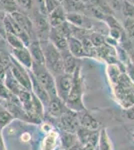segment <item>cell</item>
Masks as SVG:
<instances>
[{
	"label": "cell",
	"mask_w": 134,
	"mask_h": 150,
	"mask_svg": "<svg viewBox=\"0 0 134 150\" xmlns=\"http://www.w3.org/2000/svg\"><path fill=\"white\" fill-rule=\"evenodd\" d=\"M114 96L123 109L134 105V83L126 73H121L114 84Z\"/></svg>",
	"instance_id": "obj_1"
},
{
	"label": "cell",
	"mask_w": 134,
	"mask_h": 150,
	"mask_svg": "<svg viewBox=\"0 0 134 150\" xmlns=\"http://www.w3.org/2000/svg\"><path fill=\"white\" fill-rule=\"evenodd\" d=\"M45 57V66L53 76H57L64 73L63 70V60L61 52L52 43L48 41L40 42Z\"/></svg>",
	"instance_id": "obj_2"
},
{
	"label": "cell",
	"mask_w": 134,
	"mask_h": 150,
	"mask_svg": "<svg viewBox=\"0 0 134 150\" xmlns=\"http://www.w3.org/2000/svg\"><path fill=\"white\" fill-rule=\"evenodd\" d=\"M82 83L80 77V67L78 66L73 73V84L65 104L70 110L75 112L86 110L82 101Z\"/></svg>",
	"instance_id": "obj_3"
},
{
	"label": "cell",
	"mask_w": 134,
	"mask_h": 150,
	"mask_svg": "<svg viewBox=\"0 0 134 150\" xmlns=\"http://www.w3.org/2000/svg\"><path fill=\"white\" fill-rule=\"evenodd\" d=\"M34 76L36 77L40 84L45 88L47 93L49 94L50 99L57 97V92H56L55 86V77L49 72V70L46 68L45 65H40L37 63H34L31 69Z\"/></svg>",
	"instance_id": "obj_4"
},
{
	"label": "cell",
	"mask_w": 134,
	"mask_h": 150,
	"mask_svg": "<svg viewBox=\"0 0 134 150\" xmlns=\"http://www.w3.org/2000/svg\"><path fill=\"white\" fill-rule=\"evenodd\" d=\"M32 22L34 31H35L36 39L39 42H44V41L49 40L51 26L49 22H48L47 16H44L38 11V9H36L33 12Z\"/></svg>",
	"instance_id": "obj_5"
},
{
	"label": "cell",
	"mask_w": 134,
	"mask_h": 150,
	"mask_svg": "<svg viewBox=\"0 0 134 150\" xmlns=\"http://www.w3.org/2000/svg\"><path fill=\"white\" fill-rule=\"evenodd\" d=\"M10 60H11V64L8 69L11 71L12 75L15 77L16 80L18 81L24 88L31 91V89H32V83H31L29 70H27L25 67L22 66L18 61H16L11 55H10Z\"/></svg>",
	"instance_id": "obj_6"
},
{
	"label": "cell",
	"mask_w": 134,
	"mask_h": 150,
	"mask_svg": "<svg viewBox=\"0 0 134 150\" xmlns=\"http://www.w3.org/2000/svg\"><path fill=\"white\" fill-rule=\"evenodd\" d=\"M57 120L59 127L65 132L75 133L76 134V132L78 131V129L80 128L78 117H77V112L70 110L69 108Z\"/></svg>",
	"instance_id": "obj_7"
},
{
	"label": "cell",
	"mask_w": 134,
	"mask_h": 150,
	"mask_svg": "<svg viewBox=\"0 0 134 150\" xmlns=\"http://www.w3.org/2000/svg\"><path fill=\"white\" fill-rule=\"evenodd\" d=\"M73 84V74L62 73L55 76V86L57 96L62 101L66 102Z\"/></svg>",
	"instance_id": "obj_8"
},
{
	"label": "cell",
	"mask_w": 134,
	"mask_h": 150,
	"mask_svg": "<svg viewBox=\"0 0 134 150\" xmlns=\"http://www.w3.org/2000/svg\"><path fill=\"white\" fill-rule=\"evenodd\" d=\"M76 135L78 141L85 150H95V147L98 144L99 138V132L97 130H89L80 127L76 132Z\"/></svg>",
	"instance_id": "obj_9"
},
{
	"label": "cell",
	"mask_w": 134,
	"mask_h": 150,
	"mask_svg": "<svg viewBox=\"0 0 134 150\" xmlns=\"http://www.w3.org/2000/svg\"><path fill=\"white\" fill-rule=\"evenodd\" d=\"M10 15L12 16V18L16 21V23L20 26L21 28L25 31L27 34L30 36V38L33 40H37L35 36V31H34L33 27V22L32 19H31L27 14H25L24 12H21L20 10L15 11L13 13H10Z\"/></svg>",
	"instance_id": "obj_10"
},
{
	"label": "cell",
	"mask_w": 134,
	"mask_h": 150,
	"mask_svg": "<svg viewBox=\"0 0 134 150\" xmlns=\"http://www.w3.org/2000/svg\"><path fill=\"white\" fill-rule=\"evenodd\" d=\"M11 56L18 61L22 66L25 67L27 70H31L33 66L32 56L30 54V51L27 47L21 48V49H12Z\"/></svg>",
	"instance_id": "obj_11"
},
{
	"label": "cell",
	"mask_w": 134,
	"mask_h": 150,
	"mask_svg": "<svg viewBox=\"0 0 134 150\" xmlns=\"http://www.w3.org/2000/svg\"><path fill=\"white\" fill-rule=\"evenodd\" d=\"M29 74H30V78H31V83H32V89L31 91L39 98V100L42 102V104L44 105V107H47L48 104L50 102V97L49 94L47 93V91L45 90V88L40 84V82L36 79V77L34 76L32 71L29 70Z\"/></svg>",
	"instance_id": "obj_12"
},
{
	"label": "cell",
	"mask_w": 134,
	"mask_h": 150,
	"mask_svg": "<svg viewBox=\"0 0 134 150\" xmlns=\"http://www.w3.org/2000/svg\"><path fill=\"white\" fill-rule=\"evenodd\" d=\"M49 41L60 52L68 50V38L64 34H62L57 28L51 27Z\"/></svg>",
	"instance_id": "obj_13"
},
{
	"label": "cell",
	"mask_w": 134,
	"mask_h": 150,
	"mask_svg": "<svg viewBox=\"0 0 134 150\" xmlns=\"http://www.w3.org/2000/svg\"><path fill=\"white\" fill-rule=\"evenodd\" d=\"M46 108H47V114L53 118H57V119L68 109L64 101H62L58 96L50 99V102Z\"/></svg>",
	"instance_id": "obj_14"
},
{
	"label": "cell",
	"mask_w": 134,
	"mask_h": 150,
	"mask_svg": "<svg viewBox=\"0 0 134 150\" xmlns=\"http://www.w3.org/2000/svg\"><path fill=\"white\" fill-rule=\"evenodd\" d=\"M77 117L80 124V127L86 128L89 130H98L99 129V122L97 121L96 118H94L90 113L86 110L77 112Z\"/></svg>",
	"instance_id": "obj_15"
},
{
	"label": "cell",
	"mask_w": 134,
	"mask_h": 150,
	"mask_svg": "<svg viewBox=\"0 0 134 150\" xmlns=\"http://www.w3.org/2000/svg\"><path fill=\"white\" fill-rule=\"evenodd\" d=\"M66 20L67 22L74 26L80 28H84L89 30L92 27V22L90 21L88 16L81 13H69L66 14Z\"/></svg>",
	"instance_id": "obj_16"
},
{
	"label": "cell",
	"mask_w": 134,
	"mask_h": 150,
	"mask_svg": "<svg viewBox=\"0 0 134 150\" xmlns=\"http://www.w3.org/2000/svg\"><path fill=\"white\" fill-rule=\"evenodd\" d=\"M63 9L66 12V14L69 13H86V6L87 4L82 0H63L61 3Z\"/></svg>",
	"instance_id": "obj_17"
},
{
	"label": "cell",
	"mask_w": 134,
	"mask_h": 150,
	"mask_svg": "<svg viewBox=\"0 0 134 150\" xmlns=\"http://www.w3.org/2000/svg\"><path fill=\"white\" fill-rule=\"evenodd\" d=\"M48 22H49L50 26L53 28L59 27L64 22H66V12L63 9L62 5L58 6L57 8L54 9L52 12H50L47 16Z\"/></svg>",
	"instance_id": "obj_18"
},
{
	"label": "cell",
	"mask_w": 134,
	"mask_h": 150,
	"mask_svg": "<svg viewBox=\"0 0 134 150\" xmlns=\"http://www.w3.org/2000/svg\"><path fill=\"white\" fill-rule=\"evenodd\" d=\"M27 48L29 49V51H30V54H31V56H32V60L34 63L45 65L44 53H43V49H42V47H41L39 41L33 40Z\"/></svg>",
	"instance_id": "obj_19"
},
{
	"label": "cell",
	"mask_w": 134,
	"mask_h": 150,
	"mask_svg": "<svg viewBox=\"0 0 134 150\" xmlns=\"http://www.w3.org/2000/svg\"><path fill=\"white\" fill-rule=\"evenodd\" d=\"M68 50L71 53L74 57L78 58H83L86 57V53H85L83 44H82V41L77 39L75 37L70 36L68 38Z\"/></svg>",
	"instance_id": "obj_20"
},
{
	"label": "cell",
	"mask_w": 134,
	"mask_h": 150,
	"mask_svg": "<svg viewBox=\"0 0 134 150\" xmlns=\"http://www.w3.org/2000/svg\"><path fill=\"white\" fill-rule=\"evenodd\" d=\"M61 55L63 60V70H64V73L73 74L75 72V70H76V68L78 67L77 58L73 56L71 53L69 52V50L62 51Z\"/></svg>",
	"instance_id": "obj_21"
},
{
	"label": "cell",
	"mask_w": 134,
	"mask_h": 150,
	"mask_svg": "<svg viewBox=\"0 0 134 150\" xmlns=\"http://www.w3.org/2000/svg\"><path fill=\"white\" fill-rule=\"evenodd\" d=\"M4 84H5L7 88L9 89V91L16 96H18L19 93H20L23 89H25L18 81L16 80L15 77L12 75L11 71L9 69H7V71H6V76H5V79H4Z\"/></svg>",
	"instance_id": "obj_22"
},
{
	"label": "cell",
	"mask_w": 134,
	"mask_h": 150,
	"mask_svg": "<svg viewBox=\"0 0 134 150\" xmlns=\"http://www.w3.org/2000/svg\"><path fill=\"white\" fill-rule=\"evenodd\" d=\"M61 142H62V147L65 150H70L74 146L76 143H78V138L77 135L75 133H70V132H62L61 136Z\"/></svg>",
	"instance_id": "obj_23"
},
{
	"label": "cell",
	"mask_w": 134,
	"mask_h": 150,
	"mask_svg": "<svg viewBox=\"0 0 134 150\" xmlns=\"http://www.w3.org/2000/svg\"><path fill=\"white\" fill-rule=\"evenodd\" d=\"M14 116L2 103H0V130L10 123L13 120Z\"/></svg>",
	"instance_id": "obj_24"
},
{
	"label": "cell",
	"mask_w": 134,
	"mask_h": 150,
	"mask_svg": "<svg viewBox=\"0 0 134 150\" xmlns=\"http://www.w3.org/2000/svg\"><path fill=\"white\" fill-rule=\"evenodd\" d=\"M98 145H99V150H112L111 140L108 137V134H107L105 128H102L100 132H99Z\"/></svg>",
	"instance_id": "obj_25"
},
{
	"label": "cell",
	"mask_w": 134,
	"mask_h": 150,
	"mask_svg": "<svg viewBox=\"0 0 134 150\" xmlns=\"http://www.w3.org/2000/svg\"><path fill=\"white\" fill-rule=\"evenodd\" d=\"M5 40L7 41L12 49H21V48L26 47L23 41L20 39L17 35L12 34V33H6L5 34Z\"/></svg>",
	"instance_id": "obj_26"
},
{
	"label": "cell",
	"mask_w": 134,
	"mask_h": 150,
	"mask_svg": "<svg viewBox=\"0 0 134 150\" xmlns=\"http://www.w3.org/2000/svg\"><path fill=\"white\" fill-rule=\"evenodd\" d=\"M56 141H57V133L55 132L49 133L45 137L44 141H43V145H42L43 150H53L55 148L56 143H57Z\"/></svg>",
	"instance_id": "obj_27"
},
{
	"label": "cell",
	"mask_w": 134,
	"mask_h": 150,
	"mask_svg": "<svg viewBox=\"0 0 134 150\" xmlns=\"http://www.w3.org/2000/svg\"><path fill=\"white\" fill-rule=\"evenodd\" d=\"M89 39L91 41V43L93 44L95 48H98L102 46V45L105 44V36L102 35V33L99 32H92L88 35Z\"/></svg>",
	"instance_id": "obj_28"
},
{
	"label": "cell",
	"mask_w": 134,
	"mask_h": 150,
	"mask_svg": "<svg viewBox=\"0 0 134 150\" xmlns=\"http://www.w3.org/2000/svg\"><path fill=\"white\" fill-rule=\"evenodd\" d=\"M0 4L2 6V9L4 11H6L8 14L19 10L15 0H0Z\"/></svg>",
	"instance_id": "obj_29"
},
{
	"label": "cell",
	"mask_w": 134,
	"mask_h": 150,
	"mask_svg": "<svg viewBox=\"0 0 134 150\" xmlns=\"http://www.w3.org/2000/svg\"><path fill=\"white\" fill-rule=\"evenodd\" d=\"M121 13L123 14L124 18L134 19V5L129 1L124 0L122 9H121Z\"/></svg>",
	"instance_id": "obj_30"
},
{
	"label": "cell",
	"mask_w": 134,
	"mask_h": 150,
	"mask_svg": "<svg viewBox=\"0 0 134 150\" xmlns=\"http://www.w3.org/2000/svg\"><path fill=\"white\" fill-rule=\"evenodd\" d=\"M108 73H109V76H110L112 83L115 84L121 74L120 72H119V67L116 64H111L110 67L108 68Z\"/></svg>",
	"instance_id": "obj_31"
},
{
	"label": "cell",
	"mask_w": 134,
	"mask_h": 150,
	"mask_svg": "<svg viewBox=\"0 0 134 150\" xmlns=\"http://www.w3.org/2000/svg\"><path fill=\"white\" fill-rule=\"evenodd\" d=\"M124 28H125L126 34L129 37H134V19L131 18H125L124 20Z\"/></svg>",
	"instance_id": "obj_32"
},
{
	"label": "cell",
	"mask_w": 134,
	"mask_h": 150,
	"mask_svg": "<svg viewBox=\"0 0 134 150\" xmlns=\"http://www.w3.org/2000/svg\"><path fill=\"white\" fill-rule=\"evenodd\" d=\"M17 6H18L19 10L22 9V10H31L33 8V3L34 0H15Z\"/></svg>",
	"instance_id": "obj_33"
},
{
	"label": "cell",
	"mask_w": 134,
	"mask_h": 150,
	"mask_svg": "<svg viewBox=\"0 0 134 150\" xmlns=\"http://www.w3.org/2000/svg\"><path fill=\"white\" fill-rule=\"evenodd\" d=\"M106 2L114 13V12H121L124 0H106Z\"/></svg>",
	"instance_id": "obj_34"
},
{
	"label": "cell",
	"mask_w": 134,
	"mask_h": 150,
	"mask_svg": "<svg viewBox=\"0 0 134 150\" xmlns=\"http://www.w3.org/2000/svg\"><path fill=\"white\" fill-rule=\"evenodd\" d=\"M60 5H61V3L58 0H45V8L46 11H47V14H49L50 12H52Z\"/></svg>",
	"instance_id": "obj_35"
},
{
	"label": "cell",
	"mask_w": 134,
	"mask_h": 150,
	"mask_svg": "<svg viewBox=\"0 0 134 150\" xmlns=\"http://www.w3.org/2000/svg\"><path fill=\"white\" fill-rule=\"evenodd\" d=\"M125 73L128 75V77L134 83V65L131 63V61H129L128 63L126 64V72Z\"/></svg>",
	"instance_id": "obj_36"
},
{
	"label": "cell",
	"mask_w": 134,
	"mask_h": 150,
	"mask_svg": "<svg viewBox=\"0 0 134 150\" xmlns=\"http://www.w3.org/2000/svg\"><path fill=\"white\" fill-rule=\"evenodd\" d=\"M124 116L128 120H134V105L127 109H124Z\"/></svg>",
	"instance_id": "obj_37"
},
{
	"label": "cell",
	"mask_w": 134,
	"mask_h": 150,
	"mask_svg": "<svg viewBox=\"0 0 134 150\" xmlns=\"http://www.w3.org/2000/svg\"><path fill=\"white\" fill-rule=\"evenodd\" d=\"M6 71H7V69L4 67V65L0 62V80L1 81H4V79H5Z\"/></svg>",
	"instance_id": "obj_38"
},
{
	"label": "cell",
	"mask_w": 134,
	"mask_h": 150,
	"mask_svg": "<svg viewBox=\"0 0 134 150\" xmlns=\"http://www.w3.org/2000/svg\"><path fill=\"white\" fill-rule=\"evenodd\" d=\"M70 150H85V149H84V147L82 146L81 144H80V142H78V143L75 144Z\"/></svg>",
	"instance_id": "obj_39"
},
{
	"label": "cell",
	"mask_w": 134,
	"mask_h": 150,
	"mask_svg": "<svg viewBox=\"0 0 134 150\" xmlns=\"http://www.w3.org/2000/svg\"><path fill=\"white\" fill-rule=\"evenodd\" d=\"M129 58H130V61H131V63H132L134 65V50L131 53H129Z\"/></svg>",
	"instance_id": "obj_40"
},
{
	"label": "cell",
	"mask_w": 134,
	"mask_h": 150,
	"mask_svg": "<svg viewBox=\"0 0 134 150\" xmlns=\"http://www.w3.org/2000/svg\"><path fill=\"white\" fill-rule=\"evenodd\" d=\"M83 2H85L86 4H90V3H93L95 0H82Z\"/></svg>",
	"instance_id": "obj_41"
},
{
	"label": "cell",
	"mask_w": 134,
	"mask_h": 150,
	"mask_svg": "<svg viewBox=\"0 0 134 150\" xmlns=\"http://www.w3.org/2000/svg\"><path fill=\"white\" fill-rule=\"evenodd\" d=\"M0 10H3V9H2V6H1V4H0Z\"/></svg>",
	"instance_id": "obj_42"
},
{
	"label": "cell",
	"mask_w": 134,
	"mask_h": 150,
	"mask_svg": "<svg viewBox=\"0 0 134 150\" xmlns=\"http://www.w3.org/2000/svg\"><path fill=\"white\" fill-rule=\"evenodd\" d=\"M58 1H59L60 3H62V2H63V0H58Z\"/></svg>",
	"instance_id": "obj_43"
},
{
	"label": "cell",
	"mask_w": 134,
	"mask_h": 150,
	"mask_svg": "<svg viewBox=\"0 0 134 150\" xmlns=\"http://www.w3.org/2000/svg\"><path fill=\"white\" fill-rule=\"evenodd\" d=\"M63 150H65V149H63Z\"/></svg>",
	"instance_id": "obj_44"
}]
</instances>
